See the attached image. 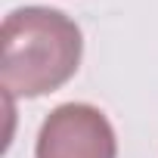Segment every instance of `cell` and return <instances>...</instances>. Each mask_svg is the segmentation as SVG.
Segmentation results:
<instances>
[{
    "label": "cell",
    "mask_w": 158,
    "mask_h": 158,
    "mask_svg": "<svg viewBox=\"0 0 158 158\" xmlns=\"http://www.w3.org/2000/svg\"><path fill=\"white\" fill-rule=\"evenodd\" d=\"M34 158H118L115 127L90 102H62L44 118Z\"/></svg>",
    "instance_id": "obj_2"
},
{
    "label": "cell",
    "mask_w": 158,
    "mask_h": 158,
    "mask_svg": "<svg viewBox=\"0 0 158 158\" xmlns=\"http://www.w3.org/2000/svg\"><path fill=\"white\" fill-rule=\"evenodd\" d=\"M84 34L50 6H19L0 28V84L6 96L37 99L65 87L81 68Z\"/></svg>",
    "instance_id": "obj_1"
}]
</instances>
